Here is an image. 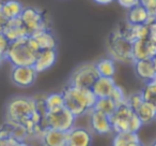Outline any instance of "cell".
<instances>
[{"label":"cell","mask_w":156,"mask_h":146,"mask_svg":"<svg viewBox=\"0 0 156 146\" xmlns=\"http://www.w3.org/2000/svg\"><path fill=\"white\" fill-rule=\"evenodd\" d=\"M62 94L65 107L69 109L77 118L89 114L98 100L91 88H81L71 84L65 86Z\"/></svg>","instance_id":"obj_1"},{"label":"cell","mask_w":156,"mask_h":146,"mask_svg":"<svg viewBox=\"0 0 156 146\" xmlns=\"http://www.w3.org/2000/svg\"><path fill=\"white\" fill-rule=\"evenodd\" d=\"M39 46L31 36L10 43L5 60L12 66H33L39 52Z\"/></svg>","instance_id":"obj_2"},{"label":"cell","mask_w":156,"mask_h":146,"mask_svg":"<svg viewBox=\"0 0 156 146\" xmlns=\"http://www.w3.org/2000/svg\"><path fill=\"white\" fill-rule=\"evenodd\" d=\"M132 46L133 42L126 39L118 28L111 31L106 42L107 53L109 57H111L115 62L117 61L122 63L134 62Z\"/></svg>","instance_id":"obj_3"},{"label":"cell","mask_w":156,"mask_h":146,"mask_svg":"<svg viewBox=\"0 0 156 146\" xmlns=\"http://www.w3.org/2000/svg\"><path fill=\"white\" fill-rule=\"evenodd\" d=\"M113 132H138L143 124L137 114L126 103L118 105L115 111L110 116Z\"/></svg>","instance_id":"obj_4"},{"label":"cell","mask_w":156,"mask_h":146,"mask_svg":"<svg viewBox=\"0 0 156 146\" xmlns=\"http://www.w3.org/2000/svg\"><path fill=\"white\" fill-rule=\"evenodd\" d=\"M77 119L75 115L66 109L65 107L52 112H46L43 117L44 128H54L61 131H69L74 126Z\"/></svg>","instance_id":"obj_5"},{"label":"cell","mask_w":156,"mask_h":146,"mask_svg":"<svg viewBox=\"0 0 156 146\" xmlns=\"http://www.w3.org/2000/svg\"><path fill=\"white\" fill-rule=\"evenodd\" d=\"M98 77L100 75L96 70L95 63L86 62L78 66L72 72L69 84L81 88H91Z\"/></svg>","instance_id":"obj_6"},{"label":"cell","mask_w":156,"mask_h":146,"mask_svg":"<svg viewBox=\"0 0 156 146\" xmlns=\"http://www.w3.org/2000/svg\"><path fill=\"white\" fill-rule=\"evenodd\" d=\"M20 17L26 26L29 35H32V33L42 30V29L49 28V22H48L46 14L37 8H24Z\"/></svg>","instance_id":"obj_7"},{"label":"cell","mask_w":156,"mask_h":146,"mask_svg":"<svg viewBox=\"0 0 156 146\" xmlns=\"http://www.w3.org/2000/svg\"><path fill=\"white\" fill-rule=\"evenodd\" d=\"M37 70L33 66H13L11 70V81L20 88H27L35 83L37 77Z\"/></svg>","instance_id":"obj_8"},{"label":"cell","mask_w":156,"mask_h":146,"mask_svg":"<svg viewBox=\"0 0 156 146\" xmlns=\"http://www.w3.org/2000/svg\"><path fill=\"white\" fill-rule=\"evenodd\" d=\"M90 115V130L98 135L109 134L112 131L110 116L102 113L100 111L92 109L89 112Z\"/></svg>","instance_id":"obj_9"},{"label":"cell","mask_w":156,"mask_h":146,"mask_svg":"<svg viewBox=\"0 0 156 146\" xmlns=\"http://www.w3.org/2000/svg\"><path fill=\"white\" fill-rule=\"evenodd\" d=\"M117 28L121 31V33L126 39L132 42L139 39H145L150 36V28L147 24L134 25L125 21L124 23H121Z\"/></svg>","instance_id":"obj_10"},{"label":"cell","mask_w":156,"mask_h":146,"mask_svg":"<svg viewBox=\"0 0 156 146\" xmlns=\"http://www.w3.org/2000/svg\"><path fill=\"white\" fill-rule=\"evenodd\" d=\"M92 131L83 127H75L67 131L66 146H89L92 144Z\"/></svg>","instance_id":"obj_11"},{"label":"cell","mask_w":156,"mask_h":146,"mask_svg":"<svg viewBox=\"0 0 156 146\" xmlns=\"http://www.w3.org/2000/svg\"><path fill=\"white\" fill-rule=\"evenodd\" d=\"M2 32L10 40V42L16 41V40L23 39V38L30 36L26 26L23 23V21L20 20V17L11 18V20L8 21Z\"/></svg>","instance_id":"obj_12"},{"label":"cell","mask_w":156,"mask_h":146,"mask_svg":"<svg viewBox=\"0 0 156 146\" xmlns=\"http://www.w3.org/2000/svg\"><path fill=\"white\" fill-rule=\"evenodd\" d=\"M133 66H134L135 74L137 75L138 79H140L141 81H143L144 83L153 81L156 77V72H155V69H154L152 58L134 60Z\"/></svg>","instance_id":"obj_13"},{"label":"cell","mask_w":156,"mask_h":146,"mask_svg":"<svg viewBox=\"0 0 156 146\" xmlns=\"http://www.w3.org/2000/svg\"><path fill=\"white\" fill-rule=\"evenodd\" d=\"M40 141L46 146H66L67 132L47 127L43 130Z\"/></svg>","instance_id":"obj_14"},{"label":"cell","mask_w":156,"mask_h":146,"mask_svg":"<svg viewBox=\"0 0 156 146\" xmlns=\"http://www.w3.org/2000/svg\"><path fill=\"white\" fill-rule=\"evenodd\" d=\"M57 60L56 50H41L37 52L33 67L37 73L47 71L55 65Z\"/></svg>","instance_id":"obj_15"},{"label":"cell","mask_w":156,"mask_h":146,"mask_svg":"<svg viewBox=\"0 0 156 146\" xmlns=\"http://www.w3.org/2000/svg\"><path fill=\"white\" fill-rule=\"evenodd\" d=\"M132 51L134 60L152 58L156 55L149 37L145 38V39H139L133 42Z\"/></svg>","instance_id":"obj_16"},{"label":"cell","mask_w":156,"mask_h":146,"mask_svg":"<svg viewBox=\"0 0 156 146\" xmlns=\"http://www.w3.org/2000/svg\"><path fill=\"white\" fill-rule=\"evenodd\" d=\"M35 43L39 46V50H56L57 40L50 28H45L30 35Z\"/></svg>","instance_id":"obj_17"},{"label":"cell","mask_w":156,"mask_h":146,"mask_svg":"<svg viewBox=\"0 0 156 146\" xmlns=\"http://www.w3.org/2000/svg\"><path fill=\"white\" fill-rule=\"evenodd\" d=\"M115 86V82L113 81V77H98L91 89L96 98H106V97H110Z\"/></svg>","instance_id":"obj_18"},{"label":"cell","mask_w":156,"mask_h":146,"mask_svg":"<svg viewBox=\"0 0 156 146\" xmlns=\"http://www.w3.org/2000/svg\"><path fill=\"white\" fill-rule=\"evenodd\" d=\"M126 22L134 25L150 24L151 16H150L149 11L141 3H138L135 7L128 9L127 15H126Z\"/></svg>","instance_id":"obj_19"},{"label":"cell","mask_w":156,"mask_h":146,"mask_svg":"<svg viewBox=\"0 0 156 146\" xmlns=\"http://www.w3.org/2000/svg\"><path fill=\"white\" fill-rule=\"evenodd\" d=\"M141 144L138 132H115L112 139L113 146H140Z\"/></svg>","instance_id":"obj_20"},{"label":"cell","mask_w":156,"mask_h":146,"mask_svg":"<svg viewBox=\"0 0 156 146\" xmlns=\"http://www.w3.org/2000/svg\"><path fill=\"white\" fill-rule=\"evenodd\" d=\"M0 10L7 16L8 20L20 17L24 7L17 0H5L0 1Z\"/></svg>","instance_id":"obj_21"},{"label":"cell","mask_w":156,"mask_h":146,"mask_svg":"<svg viewBox=\"0 0 156 146\" xmlns=\"http://www.w3.org/2000/svg\"><path fill=\"white\" fill-rule=\"evenodd\" d=\"M143 125H149L156 120V107L151 103L143 101L142 104L135 111Z\"/></svg>","instance_id":"obj_22"},{"label":"cell","mask_w":156,"mask_h":146,"mask_svg":"<svg viewBox=\"0 0 156 146\" xmlns=\"http://www.w3.org/2000/svg\"><path fill=\"white\" fill-rule=\"evenodd\" d=\"M44 107L46 112H52L59 110L61 107H65L64 105V98L63 94L61 92H51L49 95H46L43 98Z\"/></svg>","instance_id":"obj_23"},{"label":"cell","mask_w":156,"mask_h":146,"mask_svg":"<svg viewBox=\"0 0 156 146\" xmlns=\"http://www.w3.org/2000/svg\"><path fill=\"white\" fill-rule=\"evenodd\" d=\"M95 67L100 77H113L115 74V70H117L115 61L111 57L100 59L98 62H95Z\"/></svg>","instance_id":"obj_24"},{"label":"cell","mask_w":156,"mask_h":146,"mask_svg":"<svg viewBox=\"0 0 156 146\" xmlns=\"http://www.w3.org/2000/svg\"><path fill=\"white\" fill-rule=\"evenodd\" d=\"M118 105L115 103V101L110 98V97H106V98H98L95 104H94V110L100 111L102 113L106 114L108 116H111L113 112L115 111Z\"/></svg>","instance_id":"obj_25"},{"label":"cell","mask_w":156,"mask_h":146,"mask_svg":"<svg viewBox=\"0 0 156 146\" xmlns=\"http://www.w3.org/2000/svg\"><path fill=\"white\" fill-rule=\"evenodd\" d=\"M141 94L144 101L151 103L156 107V77L153 81L145 83L144 87L141 89Z\"/></svg>","instance_id":"obj_26"},{"label":"cell","mask_w":156,"mask_h":146,"mask_svg":"<svg viewBox=\"0 0 156 146\" xmlns=\"http://www.w3.org/2000/svg\"><path fill=\"white\" fill-rule=\"evenodd\" d=\"M143 101H144V99H143V97H142V94H141V92H134V94L127 96L126 104L135 112L141 104H142Z\"/></svg>","instance_id":"obj_27"},{"label":"cell","mask_w":156,"mask_h":146,"mask_svg":"<svg viewBox=\"0 0 156 146\" xmlns=\"http://www.w3.org/2000/svg\"><path fill=\"white\" fill-rule=\"evenodd\" d=\"M110 98L115 101V103L117 105H121V104H123V103H126L127 96H126L125 92H124L123 88L120 87V86H118L117 84H115V88H113L112 92H111V95H110Z\"/></svg>","instance_id":"obj_28"},{"label":"cell","mask_w":156,"mask_h":146,"mask_svg":"<svg viewBox=\"0 0 156 146\" xmlns=\"http://www.w3.org/2000/svg\"><path fill=\"white\" fill-rule=\"evenodd\" d=\"M140 3L149 11L150 16H151V22L155 21L156 20V0H140Z\"/></svg>","instance_id":"obj_29"},{"label":"cell","mask_w":156,"mask_h":146,"mask_svg":"<svg viewBox=\"0 0 156 146\" xmlns=\"http://www.w3.org/2000/svg\"><path fill=\"white\" fill-rule=\"evenodd\" d=\"M20 145H26L25 143L20 142L14 137H0V146H20Z\"/></svg>","instance_id":"obj_30"},{"label":"cell","mask_w":156,"mask_h":146,"mask_svg":"<svg viewBox=\"0 0 156 146\" xmlns=\"http://www.w3.org/2000/svg\"><path fill=\"white\" fill-rule=\"evenodd\" d=\"M10 40L5 37V35L2 32V31H0V55L3 56L5 58V54L8 52V48L10 46Z\"/></svg>","instance_id":"obj_31"},{"label":"cell","mask_w":156,"mask_h":146,"mask_svg":"<svg viewBox=\"0 0 156 146\" xmlns=\"http://www.w3.org/2000/svg\"><path fill=\"white\" fill-rule=\"evenodd\" d=\"M122 8L124 9H130V8L135 7L138 3H140V0H115Z\"/></svg>","instance_id":"obj_32"},{"label":"cell","mask_w":156,"mask_h":146,"mask_svg":"<svg viewBox=\"0 0 156 146\" xmlns=\"http://www.w3.org/2000/svg\"><path fill=\"white\" fill-rule=\"evenodd\" d=\"M8 18L7 16L5 15V14L2 13V11L0 10V31H3V29H5V25H7L8 23Z\"/></svg>","instance_id":"obj_33"},{"label":"cell","mask_w":156,"mask_h":146,"mask_svg":"<svg viewBox=\"0 0 156 146\" xmlns=\"http://www.w3.org/2000/svg\"><path fill=\"white\" fill-rule=\"evenodd\" d=\"M93 1L101 6H108V5H110V3L115 2V0H93Z\"/></svg>","instance_id":"obj_34"},{"label":"cell","mask_w":156,"mask_h":146,"mask_svg":"<svg viewBox=\"0 0 156 146\" xmlns=\"http://www.w3.org/2000/svg\"><path fill=\"white\" fill-rule=\"evenodd\" d=\"M152 61H153L154 69H155V72H156V55H155V56H153V57H152Z\"/></svg>","instance_id":"obj_35"},{"label":"cell","mask_w":156,"mask_h":146,"mask_svg":"<svg viewBox=\"0 0 156 146\" xmlns=\"http://www.w3.org/2000/svg\"><path fill=\"white\" fill-rule=\"evenodd\" d=\"M3 60H5V58L3 56H1V55H0V65H1V63H2V61Z\"/></svg>","instance_id":"obj_36"},{"label":"cell","mask_w":156,"mask_h":146,"mask_svg":"<svg viewBox=\"0 0 156 146\" xmlns=\"http://www.w3.org/2000/svg\"><path fill=\"white\" fill-rule=\"evenodd\" d=\"M153 145H154V146H156V141H155V142H154V143H153Z\"/></svg>","instance_id":"obj_37"}]
</instances>
